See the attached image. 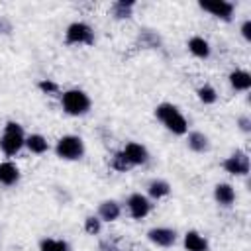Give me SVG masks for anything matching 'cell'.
<instances>
[{
	"mask_svg": "<svg viewBox=\"0 0 251 251\" xmlns=\"http://www.w3.org/2000/svg\"><path fill=\"white\" fill-rule=\"evenodd\" d=\"M122 153L126 155V159L129 161L131 167H139V165H145L149 161V151L145 145L137 143V141H127L122 149Z\"/></svg>",
	"mask_w": 251,
	"mask_h": 251,
	"instance_id": "cell-10",
	"label": "cell"
},
{
	"mask_svg": "<svg viewBox=\"0 0 251 251\" xmlns=\"http://www.w3.org/2000/svg\"><path fill=\"white\" fill-rule=\"evenodd\" d=\"M214 200L222 208H231L235 202V188L229 182H218L214 186Z\"/></svg>",
	"mask_w": 251,
	"mask_h": 251,
	"instance_id": "cell-11",
	"label": "cell"
},
{
	"mask_svg": "<svg viewBox=\"0 0 251 251\" xmlns=\"http://www.w3.org/2000/svg\"><path fill=\"white\" fill-rule=\"evenodd\" d=\"M200 10L208 12L210 16L222 20V22H231L233 18V12H235V6L233 2L229 0H210V2H198Z\"/></svg>",
	"mask_w": 251,
	"mask_h": 251,
	"instance_id": "cell-8",
	"label": "cell"
},
{
	"mask_svg": "<svg viewBox=\"0 0 251 251\" xmlns=\"http://www.w3.org/2000/svg\"><path fill=\"white\" fill-rule=\"evenodd\" d=\"M84 231L88 235H98L102 231V220L98 216H86L84 218Z\"/></svg>",
	"mask_w": 251,
	"mask_h": 251,
	"instance_id": "cell-24",
	"label": "cell"
},
{
	"mask_svg": "<svg viewBox=\"0 0 251 251\" xmlns=\"http://www.w3.org/2000/svg\"><path fill=\"white\" fill-rule=\"evenodd\" d=\"M65 43L67 45H92L94 29L86 22H73L65 29Z\"/></svg>",
	"mask_w": 251,
	"mask_h": 251,
	"instance_id": "cell-5",
	"label": "cell"
},
{
	"mask_svg": "<svg viewBox=\"0 0 251 251\" xmlns=\"http://www.w3.org/2000/svg\"><path fill=\"white\" fill-rule=\"evenodd\" d=\"M39 251H71V245L59 237H43L39 241Z\"/></svg>",
	"mask_w": 251,
	"mask_h": 251,
	"instance_id": "cell-21",
	"label": "cell"
},
{
	"mask_svg": "<svg viewBox=\"0 0 251 251\" xmlns=\"http://www.w3.org/2000/svg\"><path fill=\"white\" fill-rule=\"evenodd\" d=\"M100 249H102V251H120V249H118L114 243H108V241L100 243Z\"/></svg>",
	"mask_w": 251,
	"mask_h": 251,
	"instance_id": "cell-28",
	"label": "cell"
},
{
	"mask_svg": "<svg viewBox=\"0 0 251 251\" xmlns=\"http://www.w3.org/2000/svg\"><path fill=\"white\" fill-rule=\"evenodd\" d=\"M110 167H112L114 171H118V173H127V171L131 169L129 161L126 159V155H124L122 151H116V153L112 155V159H110Z\"/></svg>",
	"mask_w": 251,
	"mask_h": 251,
	"instance_id": "cell-23",
	"label": "cell"
},
{
	"mask_svg": "<svg viewBox=\"0 0 251 251\" xmlns=\"http://www.w3.org/2000/svg\"><path fill=\"white\" fill-rule=\"evenodd\" d=\"M55 155L63 161H78L84 155V141L80 135L67 133L57 139L55 143Z\"/></svg>",
	"mask_w": 251,
	"mask_h": 251,
	"instance_id": "cell-4",
	"label": "cell"
},
{
	"mask_svg": "<svg viewBox=\"0 0 251 251\" xmlns=\"http://www.w3.org/2000/svg\"><path fill=\"white\" fill-rule=\"evenodd\" d=\"M196 96H198V100H200L204 106H212V104L218 102V90H216L212 84H202V86H198Z\"/></svg>",
	"mask_w": 251,
	"mask_h": 251,
	"instance_id": "cell-22",
	"label": "cell"
},
{
	"mask_svg": "<svg viewBox=\"0 0 251 251\" xmlns=\"http://www.w3.org/2000/svg\"><path fill=\"white\" fill-rule=\"evenodd\" d=\"M96 216L102 220V224L106 222V224H110V222H116L120 216H122V206H120V202H116V200H102L100 204H98V212H96Z\"/></svg>",
	"mask_w": 251,
	"mask_h": 251,
	"instance_id": "cell-12",
	"label": "cell"
},
{
	"mask_svg": "<svg viewBox=\"0 0 251 251\" xmlns=\"http://www.w3.org/2000/svg\"><path fill=\"white\" fill-rule=\"evenodd\" d=\"M126 208H127V214L133 218V220H143L149 216L153 204L151 200L147 198V194H141V192H131L126 200Z\"/></svg>",
	"mask_w": 251,
	"mask_h": 251,
	"instance_id": "cell-7",
	"label": "cell"
},
{
	"mask_svg": "<svg viewBox=\"0 0 251 251\" xmlns=\"http://www.w3.org/2000/svg\"><path fill=\"white\" fill-rule=\"evenodd\" d=\"M239 31H241V37H243L245 41H251V20H249V18H247V20H243V24H241Z\"/></svg>",
	"mask_w": 251,
	"mask_h": 251,
	"instance_id": "cell-27",
	"label": "cell"
},
{
	"mask_svg": "<svg viewBox=\"0 0 251 251\" xmlns=\"http://www.w3.org/2000/svg\"><path fill=\"white\" fill-rule=\"evenodd\" d=\"M186 145L194 153H206L210 149V137L204 131H188L186 133Z\"/></svg>",
	"mask_w": 251,
	"mask_h": 251,
	"instance_id": "cell-17",
	"label": "cell"
},
{
	"mask_svg": "<svg viewBox=\"0 0 251 251\" xmlns=\"http://www.w3.org/2000/svg\"><path fill=\"white\" fill-rule=\"evenodd\" d=\"M227 80H229V86L237 92H247L251 88V73L245 71V69H235L227 75Z\"/></svg>",
	"mask_w": 251,
	"mask_h": 251,
	"instance_id": "cell-15",
	"label": "cell"
},
{
	"mask_svg": "<svg viewBox=\"0 0 251 251\" xmlns=\"http://www.w3.org/2000/svg\"><path fill=\"white\" fill-rule=\"evenodd\" d=\"M133 8H135L133 0H118L112 4V16L116 20H127V18H131Z\"/></svg>",
	"mask_w": 251,
	"mask_h": 251,
	"instance_id": "cell-20",
	"label": "cell"
},
{
	"mask_svg": "<svg viewBox=\"0 0 251 251\" xmlns=\"http://www.w3.org/2000/svg\"><path fill=\"white\" fill-rule=\"evenodd\" d=\"M147 239L155 245V247H173L176 243V231L173 227H165V226H157V227H151L147 231Z\"/></svg>",
	"mask_w": 251,
	"mask_h": 251,
	"instance_id": "cell-9",
	"label": "cell"
},
{
	"mask_svg": "<svg viewBox=\"0 0 251 251\" xmlns=\"http://www.w3.org/2000/svg\"><path fill=\"white\" fill-rule=\"evenodd\" d=\"M20 176H22V173L16 163H12V161L0 163V184L2 186H14L20 180Z\"/></svg>",
	"mask_w": 251,
	"mask_h": 251,
	"instance_id": "cell-16",
	"label": "cell"
},
{
	"mask_svg": "<svg viewBox=\"0 0 251 251\" xmlns=\"http://www.w3.org/2000/svg\"><path fill=\"white\" fill-rule=\"evenodd\" d=\"M182 245H184L186 251H208V249H210L208 239H206L200 231H196V229H188V231L184 233Z\"/></svg>",
	"mask_w": 251,
	"mask_h": 251,
	"instance_id": "cell-14",
	"label": "cell"
},
{
	"mask_svg": "<svg viewBox=\"0 0 251 251\" xmlns=\"http://www.w3.org/2000/svg\"><path fill=\"white\" fill-rule=\"evenodd\" d=\"M25 147V133L18 122H6L4 131L0 135V151L8 157L20 153Z\"/></svg>",
	"mask_w": 251,
	"mask_h": 251,
	"instance_id": "cell-3",
	"label": "cell"
},
{
	"mask_svg": "<svg viewBox=\"0 0 251 251\" xmlns=\"http://www.w3.org/2000/svg\"><path fill=\"white\" fill-rule=\"evenodd\" d=\"M237 127H239L243 133H249V131H251V118H249V116H239V118H237Z\"/></svg>",
	"mask_w": 251,
	"mask_h": 251,
	"instance_id": "cell-26",
	"label": "cell"
},
{
	"mask_svg": "<svg viewBox=\"0 0 251 251\" xmlns=\"http://www.w3.org/2000/svg\"><path fill=\"white\" fill-rule=\"evenodd\" d=\"M25 147L33 155H43L49 151V141L41 133H29V135H25Z\"/></svg>",
	"mask_w": 251,
	"mask_h": 251,
	"instance_id": "cell-19",
	"label": "cell"
},
{
	"mask_svg": "<svg viewBox=\"0 0 251 251\" xmlns=\"http://www.w3.org/2000/svg\"><path fill=\"white\" fill-rule=\"evenodd\" d=\"M37 88L43 92V94H57L59 92V84L55 80H49V78H41L37 82Z\"/></svg>",
	"mask_w": 251,
	"mask_h": 251,
	"instance_id": "cell-25",
	"label": "cell"
},
{
	"mask_svg": "<svg viewBox=\"0 0 251 251\" xmlns=\"http://www.w3.org/2000/svg\"><path fill=\"white\" fill-rule=\"evenodd\" d=\"M186 47H188V53L196 59H208L212 55V47H210V41L204 39L202 35H192L188 41H186Z\"/></svg>",
	"mask_w": 251,
	"mask_h": 251,
	"instance_id": "cell-13",
	"label": "cell"
},
{
	"mask_svg": "<svg viewBox=\"0 0 251 251\" xmlns=\"http://www.w3.org/2000/svg\"><path fill=\"white\" fill-rule=\"evenodd\" d=\"M90 106H92L90 96L80 88H69L61 94V108L69 116H75V118L84 116L90 112Z\"/></svg>",
	"mask_w": 251,
	"mask_h": 251,
	"instance_id": "cell-2",
	"label": "cell"
},
{
	"mask_svg": "<svg viewBox=\"0 0 251 251\" xmlns=\"http://www.w3.org/2000/svg\"><path fill=\"white\" fill-rule=\"evenodd\" d=\"M222 167H224L226 173H229L233 176H247L249 169H251L249 155L245 151H235V153H231L229 157H226L222 161Z\"/></svg>",
	"mask_w": 251,
	"mask_h": 251,
	"instance_id": "cell-6",
	"label": "cell"
},
{
	"mask_svg": "<svg viewBox=\"0 0 251 251\" xmlns=\"http://www.w3.org/2000/svg\"><path fill=\"white\" fill-rule=\"evenodd\" d=\"M171 194V184L165 178H153L147 184V198L149 200H161Z\"/></svg>",
	"mask_w": 251,
	"mask_h": 251,
	"instance_id": "cell-18",
	"label": "cell"
},
{
	"mask_svg": "<svg viewBox=\"0 0 251 251\" xmlns=\"http://www.w3.org/2000/svg\"><path fill=\"white\" fill-rule=\"evenodd\" d=\"M155 118L165 126L167 131H171L173 135H186L188 133V120L184 118V114L171 102H161L155 108Z\"/></svg>",
	"mask_w": 251,
	"mask_h": 251,
	"instance_id": "cell-1",
	"label": "cell"
}]
</instances>
